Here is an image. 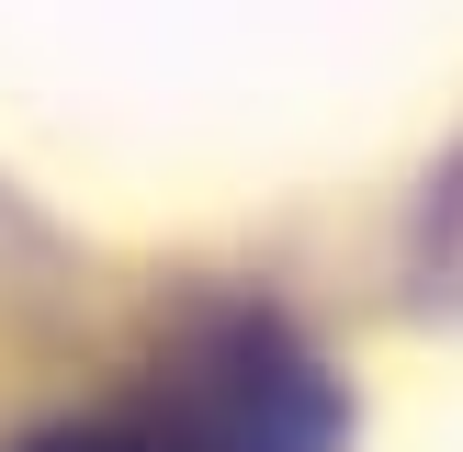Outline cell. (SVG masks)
<instances>
[{
	"label": "cell",
	"mask_w": 463,
	"mask_h": 452,
	"mask_svg": "<svg viewBox=\"0 0 463 452\" xmlns=\"http://www.w3.org/2000/svg\"><path fill=\"white\" fill-rule=\"evenodd\" d=\"M351 396L328 351L260 306H203L136 384H113L80 419L23 429L12 452H339Z\"/></svg>",
	"instance_id": "1"
}]
</instances>
